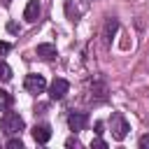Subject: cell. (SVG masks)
Here are the masks:
<instances>
[{
    "label": "cell",
    "mask_w": 149,
    "mask_h": 149,
    "mask_svg": "<svg viewBox=\"0 0 149 149\" xmlns=\"http://www.w3.org/2000/svg\"><path fill=\"white\" fill-rule=\"evenodd\" d=\"M9 107H12V93H7V91L0 88V112H5Z\"/></svg>",
    "instance_id": "10"
},
{
    "label": "cell",
    "mask_w": 149,
    "mask_h": 149,
    "mask_svg": "<svg viewBox=\"0 0 149 149\" xmlns=\"http://www.w3.org/2000/svg\"><path fill=\"white\" fill-rule=\"evenodd\" d=\"M68 126H70V130H74V133L84 130V128L88 126V114H86V112H72V114L68 116Z\"/></svg>",
    "instance_id": "5"
},
{
    "label": "cell",
    "mask_w": 149,
    "mask_h": 149,
    "mask_svg": "<svg viewBox=\"0 0 149 149\" xmlns=\"http://www.w3.org/2000/svg\"><path fill=\"white\" fill-rule=\"evenodd\" d=\"M23 88H26L30 95H40V93H44V88H47V79H44L42 74H26Z\"/></svg>",
    "instance_id": "3"
},
{
    "label": "cell",
    "mask_w": 149,
    "mask_h": 149,
    "mask_svg": "<svg viewBox=\"0 0 149 149\" xmlns=\"http://www.w3.org/2000/svg\"><path fill=\"white\" fill-rule=\"evenodd\" d=\"M9 49H12V44H9V42H0V56L9 54Z\"/></svg>",
    "instance_id": "16"
},
{
    "label": "cell",
    "mask_w": 149,
    "mask_h": 149,
    "mask_svg": "<svg viewBox=\"0 0 149 149\" xmlns=\"http://www.w3.org/2000/svg\"><path fill=\"white\" fill-rule=\"evenodd\" d=\"M116 28H119V21H116V19H107V23H105V28H102V42H105V44H109V40L114 37Z\"/></svg>",
    "instance_id": "8"
},
{
    "label": "cell",
    "mask_w": 149,
    "mask_h": 149,
    "mask_svg": "<svg viewBox=\"0 0 149 149\" xmlns=\"http://www.w3.org/2000/svg\"><path fill=\"white\" fill-rule=\"evenodd\" d=\"M7 149H23V142L19 137H12V140H7Z\"/></svg>",
    "instance_id": "12"
},
{
    "label": "cell",
    "mask_w": 149,
    "mask_h": 149,
    "mask_svg": "<svg viewBox=\"0 0 149 149\" xmlns=\"http://www.w3.org/2000/svg\"><path fill=\"white\" fill-rule=\"evenodd\" d=\"M2 2H12V0H2Z\"/></svg>",
    "instance_id": "19"
},
{
    "label": "cell",
    "mask_w": 149,
    "mask_h": 149,
    "mask_svg": "<svg viewBox=\"0 0 149 149\" xmlns=\"http://www.w3.org/2000/svg\"><path fill=\"white\" fill-rule=\"evenodd\" d=\"M91 147H95V149H105V147H107V142H105V140H100V135H98L95 140H91Z\"/></svg>",
    "instance_id": "14"
},
{
    "label": "cell",
    "mask_w": 149,
    "mask_h": 149,
    "mask_svg": "<svg viewBox=\"0 0 149 149\" xmlns=\"http://www.w3.org/2000/svg\"><path fill=\"white\" fill-rule=\"evenodd\" d=\"M33 140H35L37 144H47V142L51 140V128H49L47 123L35 126V128H33Z\"/></svg>",
    "instance_id": "6"
},
{
    "label": "cell",
    "mask_w": 149,
    "mask_h": 149,
    "mask_svg": "<svg viewBox=\"0 0 149 149\" xmlns=\"http://www.w3.org/2000/svg\"><path fill=\"white\" fill-rule=\"evenodd\" d=\"M68 91H70V84H68L65 79H61V77H56V79L49 84V98H51V100H63Z\"/></svg>",
    "instance_id": "4"
},
{
    "label": "cell",
    "mask_w": 149,
    "mask_h": 149,
    "mask_svg": "<svg viewBox=\"0 0 149 149\" xmlns=\"http://www.w3.org/2000/svg\"><path fill=\"white\" fill-rule=\"evenodd\" d=\"M137 144H140V149H149V133H147V135H142Z\"/></svg>",
    "instance_id": "15"
},
{
    "label": "cell",
    "mask_w": 149,
    "mask_h": 149,
    "mask_svg": "<svg viewBox=\"0 0 149 149\" xmlns=\"http://www.w3.org/2000/svg\"><path fill=\"white\" fill-rule=\"evenodd\" d=\"M37 16H40V2H37V0H30V2L26 5V9H23V19H26L28 23H35Z\"/></svg>",
    "instance_id": "7"
},
{
    "label": "cell",
    "mask_w": 149,
    "mask_h": 149,
    "mask_svg": "<svg viewBox=\"0 0 149 149\" xmlns=\"http://www.w3.org/2000/svg\"><path fill=\"white\" fill-rule=\"evenodd\" d=\"M0 126H2V130H5L7 135H19L26 123H23V119H21L16 112H7V109H5V116H2Z\"/></svg>",
    "instance_id": "2"
},
{
    "label": "cell",
    "mask_w": 149,
    "mask_h": 149,
    "mask_svg": "<svg viewBox=\"0 0 149 149\" xmlns=\"http://www.w3.org/2000/svg\"><path fill=\"white\" fill-rule=\"evenodd\" d=\"M7 30H9V33H16L19 28H16V23H9V26H7Z\"/></svg>",
    "instance_id": "18"
},
{
    "label": "cell",
    "mask_w": 149,
    "mask_h": 149,
    "mask_svg": "<svg viewBox=\"0 0 149 149\" xmlns=\"http://www.w3.org/2000/svg\"><path fill=\"white\" fill-rule=\"evenodd\" d=\"M9 79H12V68L5 61H0V81H9Z\"/></svg>",
    "instance_id": "11"
},
{
    "label": "cell",
    "mask_w": 149,
    "mask_h": 149,
    "mask_svg": "<svg viewBox=\"0 0 149 149\" xmlns=\"http://www.w3.org/2000/svg\"><path fill=\"white\" fill-rule=\"evenodd\" d=\"M128 130H130V126H128L126 116H123L121 112H114V114L109 116V133H112V137L121 142V140H126Z\"/></svg>",
    "instance_id": "1"
},
{
    "label": "cell",
    "mask_w": 149,
    "mask_h": 149,
    "mask_svg": "<svg viewBox=\"0 0 149 149\" xmlns=\"http://www.w3.org/2000/svg\"><path fill=\"white\" fill-rule=\"evenodd\" d=\"M37 56L42 61H51L56 56V47L54 44H37Z\"/></svg>",
    "instance_id": "9"
},
{
    "label": "cell",
    "mask_w": 149,
    "mask_h": 149,
    "mask_svg": "<svg viewBox=\"0 0 149 149\" xmlns=\"http://www.w3.org/2000/svg\"><path fill=\"white\" fill-rule=\"evenodd\" d=\"M65 147H70V149H72V147H74V149H79V147H81V142H79L77 137H68V140H65Z\"/></svg>",
    "instance_id": "13"
},
{
    "label": "cell",
    "mask_w": 149,
    "mask_h": 149,
    "mask_svg": "<svg viewBox=\"0 0 149 149\" xmlns=\"http://www.w3.org/2000/svg\"><path fill=\"white\" fill-rule=\"evenodd\" d=\"M102 128H105V123H102V121H95V135H102V133H105Z\"/></svg>",
    "instance_id": "17"
}]
</instances>
